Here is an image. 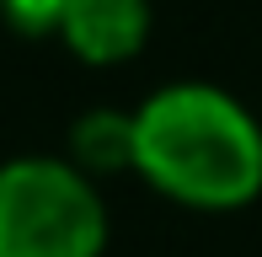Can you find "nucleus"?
<instances>
[{"instance_id":"5","label":"nucleus","mask_w":262,"mask_h":257,"mask_svg":"<svg viewBox=\"0 0 262 257\" xmlns=\"http://www.w3.org/2000/svg\"><path fill=\"white\" fill-rule=\"evenodd\" d=\"M64 6L70 0H0V16H6V27H16L21 38H54Z\"/></svg>"},{"instance_id":"4","label":"nucleus","mask_w":262,"mask_h":257,"mask_svg":"<svg viewBox=\"0 0 262 257\" xmlns=\"http://www.w3.org/2000/svg\"><path fill=\"white\" fill-rule=\"evenodd\" d=\"M70 161L86 177H113L134 172V113L118 108H91L70 123Z\"/></svg>"},{"instance_id":"3","label":"nucleus","mask_w":262,"mask_h":257,"mask_svg":"<svg viewBox=\"0 0 262 257\" xmlns=\"http://www.w3.org/2000/svg\"><path fill=\"white\" fill-rule=\"evenodd\" d=\"M54 38L80 65H123L150 38V0H70Z\"/></svg>"},{"instance_id":"2","label":"nucleus","mask_w":262,"mask_h":257,"mask_svg":"<svg viewBox=\"0 0 262 257\" xmlns=\"http://www.w3.org/2000/svg\"><path fill=\"white\" fill-rule=\"evenodd\" d=\"M107 204L70 156L0 161V257H102Z\"/></svg>"},{"instance_id":"1","label":"nucleus","mask_w":262,"mask_h":257,"mask_svg":"<svg viewBox=\"0 0 262 257\" xmlns=\"http://www.w3.org/2000/svg\"><path fill=\"white\" fill-rule=\"evenodd\" d=\"M134 172L182 209H241L262 193V123L209 80H171L134 108Z\"/></svg>"}]
</instances>
